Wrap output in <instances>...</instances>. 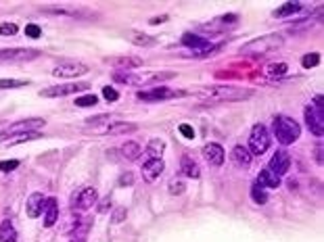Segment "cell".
Instances as JSON below:
<instances>
[{
    "instance_id": "obj_28",
    "label": "cell",
    "mask_w": 324,
    "mask_h": 242,
    "mask_svg": "<svg viewBox=\"0 0 324 242\" xmlns=\"http://www.w3.org/2000/svg\"><path fill=\"white\" fill-rule=\"evenodd\" d=\"M264 73H266L270 79H276V77H280V75L287 73V65H285V63H272V65H268V67L264 69Z\"/></svg>"
},
{
    "instance_id": "obj_39",
    "label": "cell",
    "mask_w": 324,
    "mask_h": 242,
    "mask_svg": "<svg viewBox=\"0 0 324 242\" xmlns=\"http://www.w3.org/2000/svg\"><path fill=\"white\" fill-rule=\"evenodd\" d=\"M134 184V174L132 171H128V174H124L119 178V186H132Z\"/></svg>"
},
{
    "instance_id": "obj_41",
    "label": "cell",
    "mask_w": 324,
    "mask_h": 242,
    "mask_svg": "<svg viewBox=\"0 0 324 242\" xmlns=\"http://www.w3.org/2000/svg\"><path fill=\"white\" fill-rule=\"evenodd\" d=\"M124 219H126V209L124 207L115 209V213H113V217H111V221H113V224H119V221H124Z\"/></svg>"
},
{
    "instance_id": "obj_7",
    "label": "cell",
    "mask_w": 324,
    "mask_h": 242,
    "mask_svg": "<svg viewBox=\"0 0 324 242\" xmlns=\"http://www.w3.org/2000/svg\"><path fill=\"white\" fill-rule=\"evenodd\" d=\"M88 84L86 82H74V84H59V86H50L40 90V96H46V98H59V96H67V94H76L80 90H86Z\"/></svg>"
},
{
    "instance_id": "obj_34",
    "label": "cell",
    "mask_w": 324,
    "mask_h": 242,
    "mask_svg": "<svg viewBox=\"0 0 324 242\" xmlns=\"http://www.w3.org/2000/svg\"><path fill=\"white\" fill-rule=\"evenodd\" d=\"M184 182H180V180H171L169 182V194H182V192H184Z\"/></svg>"
},
{
    "instance_id": "obj_24",
    "label": "cell",
    "mask_w": 324,
    "mask_h": 242,
    "mask_svg": "<svg viewBox=\"0 0 324 242\" xmlns=\"http://www.w3.org/2000/svg\"><path fill=\"white\" fill-rule=\"evenodd\" d=\"M0 242H17V232L11 221H4L0 226Z\"/></svg>"
},
{
    "instance_id": "obj_43",
    "label": "cell",
    "mask_w": 324,
    "mask_h": 242,
    "mask_svg": "<svg viewBox=\"0 0 324 242\" xmlns=\"http://www.w3.org/2000/svg\"><path fill=\"white\" fill-rule=\"evenodd\" d=\"M180 132H182V136H184V138H195V129H192L190 125H186V123L180 125Z\"/></svg>"
},
{
    "instance_id": "obj_8",
    "label": "cell",
    "mask_w": 324,
    "mask_h": 242,
    "mask_svg": "<svg viewBox=\"0 0 324 242\" xmlns=\"http://www.w3.org/2000/svg\"><path fill=\"white\" fill-rule=\"evenodd\" d=\"M88 73V67L82 63H61L53 69V75L61 77V79H72V77H80Z\"/></svg>"
},
{
    "instance_id": "obj_10",
    "label": "cell",
    "mask_w": 324,
    "mask_h": 242,
    "mask_svg": "<svg viewBox=\"0 0 324 242\" xmlns=\"http://www.w3.org/2000/svg\"><path fill=\"white\" fill-rule=\"evenodd\" d=\"M306 123L310 127V132L314 136H322L324 134V113L318 109H314V107H308L306 109Z\"/></svg>"
},
{
    "instance_id": "obj_27",
    "label": "cell",
    "mask_w": 324,
    "mask_h": 242,
    "mask_svg": "<svg viewBox=\"0 0 324 242\" xmlns=\"http://www.w3.org/2000/svg\"><path fill=\"white\" fill-rule=\"evenodd\" d=\"M182 171H184L188 178H199V176H201L199 165H197L190 157H184V159H182Z\"/></svg>"
},
{
    "instance_id": "obj_21",
    "label": "cell",
    "mask_w": 324,
    "mask_h": 242,
    "mask_svg": "<svg viewBox=\"0 0 324 242\" xmlns=\"http://www.w3.org/2000/svg\"><path fill=\"white\" fill-rule=\"evenodd\" d=\"M113 79L119 84H128V86H138V84H145V77L140 75H134L130 71H115L113 73Z\"/></svg>"
},
{
    "instance_id": "obj_1",
    "label": "cell",
    "mask_w": 324,
    "mask_h": 242,
    "mask_svg": "<svg viewBox=\"0 0 324 242\" xmlns=\"http://www.w3.org/2000/svg\"><path fill=\"white\" fill-rule=\"evenodd\" d=\"M199 96L211 103H232V100H245L247 96L253 94V90L237 88V86H211V88H199Z\"/></svg>"
},
{
    "instance_id": "obj_30",
    "label": "cell",
    "mask_w": 324,
    "mask_h": 242,
    "mask_svg": "<svg viewBox=\"0 0 324 242\" xmlns=\"http://www.w3.org/2000/svg\"><path fill=\"white\" fill-rule=\"evenodd\" d=\"M251 198L255 200L257 205H264L266 200H268V194H266V190H264V188H261V186H257V184H255V186L251 188Z\"/></svg>"
},
{
    "instance_id": "obj_11",
    "label": "cell",
    "mask_w": 324,
    "mask_h": 242,
    "mask_svg": "<svg viewBox=\"0 0 324 242\" xmlns=\"http://www.w3.org/2000/svg\"><path fill=\"white\" fill-rule=\"evenodd\" d=\"M182 92H174L169 88H153V90H147V92H138V100H145V103H157V100H167L171 96H178Z\"/></svg>"
},
{
    "instance_id": "obj_40",
    "label": "cell",
    "mask_w": 324,
    "mask_h": 242,
    "mask_svg": "<svg viewBox=\"0 0 324 242\" xmlns=\"http://www.w3.org/2000/svg\"><path fill=\"white\" fill-rule=\"evenodd\" d=\"M25 34H27L29 38H40V34H42V29H40L38 25H34V23H29V25L25 27Z\"/></svg>"
},
{
    "instance_id": "obj_35",
    "label": "cell",
    "mask_w": 324,
    "mask_h": 242,
    "mask_svg": "<svg viewBox=\"0 0 324 242\" xmlns=\"http://www.w3.org/2000/svg\"><path fill=\"white\" fill-rule=\"evenodd\" d=\"M19 27L15 23H0V36H15Z\"/></svg>"
},
{
    "instance_id": "obj_9",
    "label": "cell",
    "mask_w": 324,
    "mask_h": 242,
    "mask_svg": "<svg viewBox=\"0 0 324 242\" xmlns=\"http://www.w3.org/2000/svg\"><path fill=\"white\" fill-rule=\"evenodd\" d=\"M98 200V192H96V188H84V190H80L78 196L74 198V203H72V209L74 211H86L90 209L94 203Z\"/></svg>"
},
{
    "instance_id": "obj_6",
    "label": "cell",
    "mask_w": 324,
    "mask_h": 242,
    "mask_svg": "<svg viewBox=\"0 0 324 242\" xmlns=\"http://www.w3.org/2000/svg\"><path fill=\"white\" fill-rule=\"evenodd\" d=\"M40 53L34 48H2L0 50V63H25V60L38 59Z\"/></svg>"
},
{
    "instance_id": "obj_46",
    "label": "cell",
    "mask_w": 324,
    "mask_h": 242,
    "mask_svg": "<svg viewBox=\"0 0 324 242\" xmlns=\"http://www.w3.org/2000/svg\"><path fill=\"white\" fill-rule=\"evenodd\" d=\"M163 21H167V17H165V15H161V17H155V19H151V23H153V25H157V23H163Z\"/></svg>"
},
{
    "instance_id": "obj_3",
    "label": "cell",
    "mask_w": 324,
    "mask_h": 242,
    "mask_svg": "<svg viewBox=\"0 0 324 242\" xmlns=\"http://www.w3.org/2000/svg\"><path fill=\"white\" fill-rule=\"evenodd\" d=\"M282 44H285V38H282V36H278V34H266V36L255 38V40H251V42H247L245 46H243L241 53H243V55L257 57V55L272 53V50L280 48Z\"/></svg>"
},
{
    "instance_id": "obj_38",
    "label": "cell",
    "mask_w": 324,
    "mask_h": 242,
    "mask_svg": "<svg viewBox=\"0 0 324 242\" xmlns=\"http://www.w3.org/2000/svg\"><path fill=\"white\" fill-rule=\"evenodd\" d=\"M103 96L109 100V103H115V100L119 98L117 90H115V88H111V86H105V88H103Z\"/></svg>"
},
{
    "instance_id": "obj_29",
    "label": "cell",
    "mask_w": 324,
    "mask_h": 242,
    "mask_svg": "<svg viewBox=\"0 0 324 242\" xmlns=\"http://www.w3.org/2000/svg\"><path fill=\"white\" fill-rule=\"evenodd\" d=\"M130 42L136 44V46H149V44L155 42V38H151L143 32H130Z\"/></svg>"
},
{
    "instance_id": "obj_4",
    "label": "cell",
    "mask_w": 324,
    "mask_h": 242,
    "mask_svg": "<svg viewBox=\"0 0 324 242\" xmlns=\"http://www.w3.org/2000/svg\"><path fill=\"white\" fill-rule=\"evenodd\" d=\"M270 148V134H268V129L264 125H253L251 129V134H249V144H247V150H249V155H264L266 150Z\"/></svg>"
},
{
    "instance_id": "obj_5",
    "label": "cell",
    "mask_w": 324,
    "mask_h": 242,
    "mask_svg": "<svg viewBox=\"0 0 324 242\" xmlns=\"http://www.w3.org/2000/svg\"><path fill=\"white\" fill-rule=\"evenodd\" d=\"M46 125V121L44 119H40V117H29V119H19L15 121V123L8 125L2 136H15V134H27V132H38V129H42Z\"/></svg>"
},
{
    "instance_id": "obj_15",
    "label": "cell",
    "mask_w": 324,
    "mask_h": 242,
    "mask_svg": "<svg viewBox=\"0 0 324 242\" xmlns=\"http://www.w3.org/2000/svg\"><path fill=\"white\" fill-rule=\"evenodd\" d=\"M163 169H165V163L161 159H149L143 165V178L147 182H155L161 174H163Z\"/></svg>"
},
{
    "instance_id": "obj_14",
    "label": "cell",
    "mask_w": 324,
    "mask_h": 242,
    "mask_svg": "<svg viewBox=\"0 0 324 242\" xmlns=\"http://www.w3.org/2000/svg\"><path fill=\"white\" fill-rule=\"evenodd\" d=\"M203 157H205L207 163H211V165L220 167L222 163H224L226 153H224V148H222L220 144H216V142H209V144H205V146H203Z\"/></svg>"
},
{
    "instance_id": "obj_26",
    "label": "cell",
    "mask_w": 324,
    "mask_h": 242,
    "mask_svg": "<svg viewBox=\"0 0 324 242\" xmlns=\"http://www.w3.org/2000/svg\"><path fill=\"white\" fill-rule=\"evenodd\" d=\"M301 11V2H285L280 8L274 11V17H289V15H295Z\"/></svg>"
},
{
    "instance_id": "obj_45",
    "label": "cell",
    "mask_w": 324,
    "mask_h": 242,
    "mask_svg": "<svg viewBox=\"0 0 324 242\" xmlns=\"http://www.w3.org/2000/svg\"><path fill=\"white\" fill-rule=\"evenodd\" d=\"M316 163H318V165H322V144H318V146H316Z\"/></svg>"
},
{
    "instance_id": "obj_16",
    "label": "cell",
    "mask_w": 324,
    "mask_h": 242,
    "mask_svg": "<svg viewBox=\"0 0 324 242\" xmlns=\"http://www.w3.org/2000/svg\"><path fill=\"white\" fill-rule=\"evenodd\" d=\"M44 228H53L59 219V205H57V198H46L44 200Z\"/></svg>"
},
{
    "instance_id": "obj_23",
    "label": "cell",
    "mask_w": 324,
    "mask_h": 242,
    "mask_svg": "<svg viewBox=\"0 0 324 242\" xmlns=\"http://www.w3.org/2000/svg\"><path fill=\"white\" fill-rule=\"evenodd\" d=\"M163 148H165L163 140L153 138V140H151V142L147 144V155H149V159H161V155H163Z\"/></svg>"
},
{
    "instance_id": "obj_18",
    "label": "cell",
    "mask_w": 324,
    "mask_h": 242,
    "mask_svg": "<svg viewBox=\"0 0 324 242\" xmlns=\"http://www.w3.org/2000/svg\"><path fill=\"white\" fill-rule=\"evenodd\" d=\"M138 125L130 123V121H111V123L103 129L105 134H126V132H136Z\"/></svg>"
},
{
    "instance_id": "obj_13",
    "label": "cell",
    "mask_w": 324,
    "mask_h": 242,
    "mask_svg": "<svg viewBox=\"0 0 324 242\" xmlns=\"http://www.w3.org/2000/svg\"><path fill=\"white\" fill-rule=\"evenodd\" d=\"M289 167H291L289 155L285 153V150H276V153L272 155V159H270V167H268V169L272 171V174H276V176L280 178L282 174H287Z\"/></svg>"
},
{
    "instance_id": "obj_20",
    "label": "cell",
    "mask_w": 324,
    "mask_h": 242,
    "mask_svg": "<svg viewBox=\"0 0 324 242\" xmlns=\"http://www.w3.org/2000/svg\"><path fill=\"white\" fill-rule=\"evenodd\" d=\"M230 157H232V161H235L239 167H249L251 165V155H249V150L243 144H237L235 148H232Z\"/></svg>"
},
{
    "instance_id": "obj_33",
    "label": "cell",
    "mask_w": 324,
    "mask_h": 242,
    "mask_svg": "<svg viewBox=\"0 0 324 242\" xmlns=\"http://www.w3.org/2000/svg\"><path fill=\"white\" fill-rule=\"evenodd\" d=\"M320 63V55L318 53H312V55H306L301 59V65L306 67V69H312V67H316Z\"/></svg>"
},
{
    "instance_id": "obj_25",
    "label": "cell",
    "mask_w": 324,
    "mask_h": 242,
    "mask_svg": "<svg viewBox=\"0 0 324 242\" xmlns=\"http://www.w3.org/2000/svg\"><path fill=\"white\" fill-rule=\"evenodd\" d=\"M140 153H143V148H140L138 142H126L124 146H121V155H124L128 161H134L140 157Z\"/></svg>"
},
{
    "instance_id": "obj_42",
    "label": "cell",
    "mask_w": 324,
    "mask_h": 242,
    "mask_svg": "<svg viewBox=\"0 0 324 242\" xmlns=\"http://www.w3.org/2000/svg\"><path fill=\"white\" fill-rule=\"evenodd\" d=\"M105 121H109V115H98V117H90L88 121H86V123L88 125H98V123H105Z\"/></svg>"
},
{
    "instance_id": "obj_44",
    "label": "cell",
    "mask_w": 324,
    "mask_h": 242,
    "mask_svg": "<svg viewBox=\"0 0 324 242\" xmlns=\"http://www.w3.org/2000/svg\"><path fill=\"white\" fill-rule=\"evenodd\" d=\"M314 107H316L318 111H322V113H324V100H322V96L318 94L316 98H314Z\"/></svg>"
},
{
    "instance_id": "obj_31",
    "label": "cell",
    "mask_w": 324,
    "mask_h": 242,
    "mask_svg": "<svg viewBox=\"0 0 324 242\" xmlns=\"http://www.w3.org/2000/svg\"><path fill=\"white\" fill-rule=\"evenodd\" d=\"M96 103H98L96 94H84L76 98V107H94Z\"/></svg>"
},
{
    "instance_id": "obj_32",
    "label": "cell",
    "mask_w": 324,
    "mask_h": 242,
    "mask_svg": "<svg viewBox=\"0 0 324 242\" xmlns=\"http://www.w3.org/2000/svg\"><path fill=\"white\" fill-rule=\"evenodd\" d=\"M29 82L27 79H0V90H6V88H21L27 86Z\"/></svg>"
},
{
    "instance_id": "obj_36",
    "label": "cell",
    "mask_w": 324,
    "mask_h": 242,
    "mask_svg": "<svg viewBox=\"0 0 324 242\" xmlns=\"http://www.w3.org/2000/svg\"><path fill=\"white\" fill-rule=\"evenodd\" d=\"M19 167V161L17 159H11V161H0V171H15Z\"/></svg>"
},
{
    "instance_id": "obj_12",
    "label": "cell",
    "mask_w": 324,
    "mask_h": 242,
    "mask_svg": "<svg viewBox=\"0 0 324 242\" xmlns=\"http://www.w3.org/2000/svg\"><path fill=\"white\" fill-rule=\"evenodd\" d=\"M109 65L117 67V71H132V69L143 67V59L138 57H113V59H105Z\"/></svg>"
},
{
    "instance_id": "obj_17",
    "label": "cell",
    "mask_w": 324,
    "mask_h": 242,
    "mask_svg": "<svg viewBox=\"0 0 324 242\" xmlns=\"http://www.w3.org/2000/svg\"><path fill=\"white\" fill-rule=\"evenodd\" d=\"M42 207H44V194H40V192L29 194L27 205H25V211H27L29 217H32V219L38 217L40 213H42Z\"/></svg>"
},
{
    "instance_id": "obj_22",
    "label": "cell",
    "mask_w": 324,
    "mask_h": 242,
    "mask_svg": "<svg viewBox=\"0 0 324 242\" xmlns=\"http://www.w3.org/2000/svg\"><path fill=\"white\" fill-rule=\"evenodd\" d=\"M40 132H27V134H15V136H8V138H2V142L6 146H15V144H21V142H29V140H38Z\"/></svg>"
},
{
    "instance_id": "obj_19",
    "label": "cell",
    "mask_w": 324,
    "mask_h": 242,
    "mask_svg": "<svg viewBox=\"0 0 324 242\" xmlns=\"http://www.w3.org/2000/svg\"><path fill=\"white\" fill-rule=\"evenodd\" d=\"M257 186H261V188H278L280 178L276 174H272L270 169H261L259 176H257Z\"/></svg>"
},
{
    "instance_id": "obj_2",
    "label": "cell",
    "mask_w": 324,
    "mask_h": 242,
    "mask_svg": "<svg viewBox=\"0 0 324 242\" xmlns=\"http://www.w3.org/2000/svg\"><path fill=\"white\" fill-rule=\"evenodd\" d=\"M272 132H274V136L280 144L287 146V144H293L299 138L301 127L295 119H291L287 115H278V117H274V123H272Z\"/></svg>"
},
{
    "instance_id": "obj_37",
    "label": "cell",
    "mask_w": 324,
    "mask_h": 242,
    "mask_svg": "<svg viewBox=\"0 0 324 242\" xmlns=\"http://www.w3.org/2000/svg\"><path fill=\"white\" fill-rule=\"evenodd\" d=\"M86 232H88V228L74 230L72 232V240H69V242H86Z\"/></svg>"
}]
</instances>
